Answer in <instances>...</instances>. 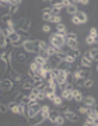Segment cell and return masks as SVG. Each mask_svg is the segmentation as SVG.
Returning <instances> with one entry per match:
<instances>
[{"label":"cell","mask_w":98,"mask_h":126,"mask_svg":"<svg viewBox=\"0 0 98 126\" xmlns=\"http://www.w3.org/2000/svg\"><path fill=\"white\" fill-rule=\"evenodd\" d=\"M30 55L31 53H28L22 46H20V48H14L13 53H11V59L16 60V62H20V63H28Z\"/></svg>","instance_id":"cell-1"},{"label":"cell","mask_w":98,"mask_h":126,"mask_svg":"<svg viewBox=\"0 0 98 126\" xmlns=\"http://www.w3.org/2000/svg\"><path fill=\"white\" fill-rule=\"evenodd\" d=\"M22 48L27 50L28 53H36L39 50V39H25L22 44Z\"/></svg>","instance_id":"cell-2"},{"label":"cell","mask_w":98,"mask_h":126,"mask_svg":"<svg viewBox=\"0 0 98 126\" xmlns=\"http://www.w3.org/2000/svg\"><path fill=\"white\" fill-rule=\"evenodd\" d=\"M49 44L52 46H55V48H58V49H60L65 44H66V38H65V35H60V34H53V35L49 36Z\"/></svg>","instance_id":"cell-3"},{"label":"cell","mask_w":98,"mask_h":126,"mask_svg":"<svg viewBox=\"0 0 98 126\" xmlns=\"http://www.w3.org/2000/svg\"><path fill=\"white\" fill-rule=\"evenodd\" d=\"M31 25H32V18L28 17V16H22V17L18 18L16 28H20V30H24V31H30Z\"/></svg>","instance_id":"cell-4"},{"label":"cell","mask_w":98,"mask_h":126,"mask_svg":"<svg viewBox=\"0 0 98 126\" xmlns=\"http://www.w3.org/2000/svg\"><path fill=\"white\" fill-rule=\"evenodd\" d=\"M14 88V83L10 80L9 77H1L0 79V91L1 93H7Z\"/></svg>","instance_id":"cell-5"},{"label":"cell","mask_w":98,"mask_h":126,"mask_svg":"<svg viewBox=\"0 0 98 126\" xmlns=\"http://www.w3.org/2000/svg\"><path fill=\"white\" fill-rule=\"evenodd\" d=\"M63 115H65V118H66L67 121H70L71 123L80 121V115L77 113V111L74 112L73 109H67V111H65V112H63Z\"/></svg>","instance_id":"cell-6"},{"label":"cell","mask_w":98,"mask_h":126,"mask_svg":"<svg viewBox=\"0 0 98 126\" xmlns=\"http://www.w3.org/2000/svg\"><path fill=\"white\" fill-rule=\"evenodd\" d=\"M73 16L76 17V20L79 21V24H80V25L87 24V21H88V16H87V13H85V11H80V10H77Z\"/></svg>","instance_id":"cell-7"},{"label":"cell","mask_w":98,"mask_h":126,"mask_svg":"<svg viewBox=\"0 0 98 126\" xmlns=\"http://www.w3.org/2000/svg\"><path fill=\"white\" fill-rule=\"evenodd\" d=\"M83 97H84V94H83L80 90H77V88H73V90H71V98H73V102L81 104Z\"/></svg>","instance_id":"cell-8"},{"label":"cell","mask_w":98,"mask_h":126,"mask_svg":"<svg viewBox=\"0 0 98 126\" xmlns=\"http://www.w3.org/2000/svg\"><path fill=\"white\" fill-rule=\"evenodd\" d=\"M90 119L93 121H98V112H97V105L94 107H87V113H85Z\"/></svg>","instance_id":"cell-9"},{"label":"cell","mask_w":98,"mask_h":126,"mask_svg":"<svg viewBox=\"0 0 98 126\" xmlns=\"http://www.w3.org/2000/svg\"><path fill=\"white\" fill-rule=\"evenodd\" d=\"M81 104L85 105V107H94V105H97V101H95V98L93 95H87V97H83Z\"/></svg>","instance_id":"cell-10"},{"label":"cell","mask_w":98,"mask_h":126,"mask_svg":"<svg viewBox=\"0 0 98 126\" xmlns=\"http://www.w3.org/2000/svg\"><path fill=\"white\" fill-rule=\"evenodd\" d=\"M55 81H56V84L66 83V72H65V70H60V72H59V74L55 77Z\"/></svg>","instance_id":"cell-11"},{"label":"cell","mask_w":98,"mask_h":126,"mask_svg":"<svg viewBox=\"0 0 98 126\" xmlns=\"http://www.w3.org/2000/svg\"><path fill=\"white\" fill-rule=\"evenodd\" d=\"M59 113H60V112H59L58 109H52V108H50V109H49V112H48V118H46V119H48L49 122H52V123H53L55 119H56V116H58Z\"/></svg>","instance_id":"cell-12"},{"label":"cell","mask_w":98,"mask_h":126,"mask_svg":"<svg viewBox=\"0 0 98 126\" xmlns=\"http://www.w3.org/2000/svg\"><path fill=\"white\" fill-rule=\"evenodd\" d=\"M20 39H21V38H20V35H18V34H17L16 31L11 32V34H10V35L7 36V41H9L11 45H14V44H16V42H18Z\"/></svg>","instance_id":"cell-13"},{"label":"cell","mask_w":98,"mask_h":126,"mask_svg":"<svg viewBox=\"0 0 98 126\" xmlns=\"http://www.w3.org/2000/svg\"><path fill=\"white\" fill-rule=\"evenodd\" d=\"M97 42H98V38H94V36H91V35H87L84 38V44H85V45L95 46V45H97Z\"/></svg>","instance_id":"cell-14"},{"label":"cell","mask_w":98,"mask_h":126,"mask_svg":"<svg viewBox=\"0 0 98 126\" xmlns=\"http://www.w3.org/2000/svg\"><path fill=\"white\" fill-rule=\"evenodd\" d=\"M66 46L69 49H76L79 46V39H66Z\"/></svg>","instance_id":"cell-15"},{"label":"cell","mask_w":98,"mask_h":126,"mask_svg":"<svg viewBox=\"0 0 98 126\" xmlns=\"http://www.w3.org/2000/svg\"><path fill=\"white\" fill-rule=\"evenodd\" d=\"M56 32H58V34H60V35H66L67 28H66V25L63 24V21H62V23L56 24Z\"/></svg>","instance_id":"cell-16"},{"label":"cell","mask_w":98,"mask_h":126,"mask_svg":"<svg viewBox=\"0 0 98 126\" xmlns=\"http://www.w3.org/2000/svg\"><path fill=\"white\" fill-rule=\"evenodd\" d=\"M65 10H66V13L69 16H73L79 9H77V4H67V6H65Z\"/></svg>","instance_id":"cell-17"},{"label":"cell","mask_w":98,"mask_h":126,"mask_svg":"<svg viewBox=\"0 0 98 126\" xmlns=\"http://www.w3.org/2000/svg\"><path fill=\"white\" fill-rule=\"evenodd\" d=\"M49 23L55 24V25L58 23H62V16H60V14H52L50 18H49Z\"/></svg>","instance_id":"cell-18"},{"label":"cell","mask_w":98,"mask_h":126,"mask_svg":"<svg viewBox=\"0 0 98 126\" xmlns=\"http://www.w3.org/2000/svg\"><path fill=\"white\" fill-rule=\"evenodd\" d=\"M65 122H66V118H65V115H62V113H59L58 116H56V119H55L53 125L62 126V125H65Z\"/></svg>","instance_id":"cell-19"},{"label":"cell","mask_w":98,"mask_h":126,"mask_svg":"<svg viewBox=\"0 0 98 126\" xmlns=\"http://www.w3.org/2000/svg\"><path fill=\"white\" fill-rule=\"evenodd\" d=\"M60 97H62L66 102H69V101H71V99H73V98H71V91L70 90H63L62 94H60Z\"/></svg>","instance_id":"cell-20"},{"label":"cell","mask_w":98,"mask_h":126,"mask_svg":"<svg viewBox=\"0 0 98 126\" xmlns=\"http://www.w3.org/2000/svg\"><path fill=\"white\" fill-rule=\"evenodd\" d=\"M67 55H70V56H73V58L79 59V58H80V55H81V50H80V48H76V49H69V50H67Z\"/></svg>","instance_id":"cell-21"},{"label":"cell","mask_w":98,"mask_h":126,"mask_svg":"<svg viewBox=\"0 0 98 126\" xmlns=\"http://www.w3.org/2000/svg\"><path fill=\"white\" fill-rule=\"evenodd\" d=\"M39 69H41V66H39V64H36L34 60H32V62H30V66H28V70H30V72H32V73H35V74H36Z\"/></svg>","instance_id":"cell-22"},{"label":"cell","mask_w":98,"mask_h":126,"mask_svg":"<svg viewBox=\"0 0 98 126\" xmlns=\"http://www.w3.org/2000/svg\"><path fill=\"white\" fill-rule=\"evenodd\" d=\"M63 102H65V99H63L60 95H55L53 99H52V104H53L55 107H59V105H62Z\"/></svg>","instance_id":"cell-23"},{"label":"cell","mask_w":98,"mask_h":126,"mask_svg":"<svg viewBox=\"0 0 98 126\" xmlns=\"http://www.w3.org/2000/svg\"><path fill=\"white\" fill-rule=\"evenodd\" d=\"M65 38L66 39H79V34L76 31H69V32H66Z\"/></svg>","instance_id":"cell-24"},{"label":"cell","mask_w":98,"mask_h":126,"mask_svg":"<svg viewBox=\"0 0 98 126\" xmlns=\"http://www.w3.org/2000/svg\"><path fill=\"white\" fill-rule=\"evenodd\" d=\"M80 56H83L84 59H87V60H90L91 63H95V62H97V59H94L93 56L90 55V52H88V50H85V52H81V55H80Z\"/></svg>","instance_id":"cell-25"},{"label":"cell","mask_w":98,"mask_h":126,"mask_svg":"<svg viewBox=\"0 0 98 126\" xmlns=\"http://www.w3.org/2000/svg\"><path fill=\"white\" fill-rule=\"evenodd\" d=\"M49 109H50V107H49L48 104H45V105H41V109H39V112L44 115L45 118H48V112H49Z\"/></svg>","instance_id":"cell-26"},{"label":"cell","mask_w":98,"mask_h":126,"mask_svg":"<svg viewBox=\"0 0 98 126\" xmlns=\"http://www.w3.org/2000/svg\"><path fill=\"white\" fill-rule=\"evenodd\" d=\"M93 86H94V79L93 77H88V79H85L84 80V86H83V88H91Z\"/></svg>","instance_id":"cell-27"},{"label":"cell","mask_w":98,"mask_h":126,"mask_svg":"<svg viewBox=\"0 0 98 126\" xmlns=\"http://www.w3.org/2000/svg\"><path fill=\"white\" fill-rule=\"evenodd\" d=\"M0 20H1V23L6 25L10 20H13V16H11V14H3V16H0Z\"/></svg>","instance_id":"cell-28"},{"label":"cell","mask_w":98,"mask_h":126,"mask_svg":"<svg viewBox=\"0 0 98 126\" xmlns=\"http://www.w3.org/2000/svg\"><path fill=\"white\" fill-rule=\"evenodd\" d=\"M80 64L81 66H85V67H93L94 63H91L90 60H87V59H84L83 56H80Z\"/></svg>","instance_id":"cell-29"},{"label":"cell","mask_w":98,"mask_h":126,"mask_svg":"<svg viewBox=\"0 0 98 126\" xmlns=\"http://www.w3.org/2000/svg\"><path fill=\"white\" fill-rule=\"evenodd\" d=\"M84 80H85V79H80V77H79V79L74 80L73 86H76L77 88H83V86H84Z\"/></svg>","instance_id":"cell-30"},{"label":"cell","mask_w":98,"mask_h":126,"mask_svg":"<svg viewBox=\"0 0 98 126\" xmlns=\"http://www.w3.org/2000/svg\"><path fill=\"white\" fill-rule=\"evenodd\" d=\"M36 55L41 56L42 59H45V60H48V58H49V53L46 52V49H39L38 52H36Z\"/></svg>","instance_id":"cell-31"},{"label":"cell","mask_w":98,"mask_h":126,"mask_svg":"<svg viewBox=\"0 0 98 126\" xmlns=\"http://www.w3.org/2000/svg\"><path fill=\"white\" fill-rule=\"evenodd\" d=\"M56 67H58L59 70H65V72H66L67 67H69V63H66L65 60H60V62L58 63V66H56Z\"/></svg>","instance_id":"cell-32"},{"label":"cell","mask_w":98,"mask_h":126,"mask_svg":"<svg viewBox=\"0 0 98 126\" xmlns=\"http://www.w3.org/2000/svg\"><path fill=\"white\" fill-rule=\"evenodd\" d=\"M22 98H24V94H22V91H18V93H16V94H14L13 101H16V102H21Z\"/></svg>","instance_id":"cell-33"},{"label":"cell","mask_w":98,"mask_h":126,"mask_svg":"<svg viewBox=\"0 0 98 126\" xmlns=\"http://www.w3.org/2000/svg\"><path fill=\"white\" fill-rule=\"evenodd\" d=\"M63 60H65L66 63H69V64H73V63H76V60H77V59L66 53V56H65V59H63Z\"/></svg>","instance_id":"cell-34"},{"label":"cell","mask_w":98,"mask_h":126,"mask_svg":"<svg viewBox=\"0 0 98 126\" xmlns=\"http://www.w3.org/2000/svg\"><path fill=\"white\" fill-rule=\"evenodd\" d=\"M74 80H76V79H74V74L70 73V72H66V83H71V84H73Z\"/></svg>","instance_id":"cell-35"},{"label":"cell","mask_w":98,"mask_h":126,"mask_svg":"<svg viewBox=\"0 0 98 126\" xmlns=\"http://www.w3.org/2000/svg\"><path fill=\"white\" fill-rule=\"evenodd\" d=\"M7 42H9V41H7V36H4L3 34H0V49H3Z\"/></svg>","instance_id":"cell-36"},{"label":"cell","mask_w":98,"mask_h":126,"mask_svg":"<svg viewBox=\"0 0 98 126\" xmlns=\"http://www.w3.org/2000/svg\"><path fill=\"white\" fill-rule=\"evenodd\" d=\"M52 31V28L49 24H44L42 27H41V32H44V34H49V32Z\"/></svg>","instance_id":"cell-37"},{"label":"cell","mask_w":98,"mask_h":126,"mask_svg":"<svg viewBox=\"0 0 98 126\" xmlns=\"http://www.w3.org/2000/svg\"><path fill=\"white\" fill-rule=\"evenodd\" d=\"M52 14H60V10H63V6H50Z\"/></svg>","instance_id":"cell-38"},{"label":"cell","mask_w":98,"mask_h":126,"mask_svg":"<svg viewBox=\"0 0 98 126\" xmlns=\"http://www.w3.org/2000/svg\"><path fill=\"white\" fill-rule=\"evenodd\" d=\"M50 16H52V14L48 13V11H42V16H41V18L44 20L45 23H49V18H50Z\"/></svg>","instance_id":"cell-39"},{"label":"cell","mask_w":98,"mask_h":126,"mask_svg":"<svg viewBox=\"0 0 98 126\" xmlns=\"http://www.w3.org/2000/svg\"><path fill=\"white\" fill-rule=\"evenodd\" d=\"M35 55H36V53H35ZM34 62H35L36 64H39V66H42V64H44V63L46 62V60H45V59H42L41 56H38V55H36L35 58H34Z\"/></svg>","instance_id":"cell-40"},{"label":"cell","mask_w":98,"mask_h":126,"mask_svg":"<svg viewBox=\"0 0 98 126\" xmlns=\"http://www.w3.org/2000/svg\"><path fill=\"white\" fill-rule=\"evenodd\" d=\"M88 52H90V55H91L94 59H97V60H98V58H97V56H98V49L95 48V46H93V48L88 50Z\"/></svg>","instance_id":"cell-41"},{"label":"cell","mask_w":98,"mask_h":126,"mask_svg":"<svg viewBox=\"0 0 98 126\" xmlns=\"http://www.w3.org/2000/svg\"><path fill=\"white\" fill-rule=\"evenodd\" d=\"M88 35L94 36V38H98V31H97V27H91L90 28V34Z\"/></svg>","instance_id":"cell-42"},{"label":"cell","mask_w":98,"mask_h":126,"mask_svg":"<svg viewBox=\"0 0 98 126\" xmlns=\"http://www.w3.org/2000/svg\"><path fill=\"white\" fill-rule=\"evenodd\" d=\"M9 112V108H7V104H0V113H7Z\"/></svg>","instance_id":"cell-43"},{"label":"cell","mask_w":98,"mask_h":126,"mask_svg":"<svg viewBox=\"0 0 98 126\" xmlns=\"http://www.w3.org/2000/svg\"><path fill=\"white\" fill-rule=\"evenodd\" d=\"M49 46V44L46 42V41H44V39H39V49H46Z\"/></svg>","instance_id":"cell-44"},{"label":"cell","mask_w":98,"mask_h":126,"mask_svg":"<svg viewBox=\"0 0 98 126\" xmlns=\"http://www.w3.org/2000/svg\"><path fill=\"white\" fill-rule=\"evenodd\" d=\"M50 6H63L62 0H52V1H50Z\"/></svg>","instance_id":"cell-45"},{"label":"cell","mask_w":98,"mask_h":126,"mask_svg":"<svg viewBox=\"0 0 98 126\" xmlns=\"http://www.w3.org/2000/svg\"><path fill=\"white\" fill-rule=\"evenodd\" d=\"M10 3H11V4H17V6H21L22 4V1H24V0H9Z\"/></svg>","instance_id":"cell-46"},{"label":"cell","mask_w":98,"mask_h":126,"mask_svg":"<svg viewBox=\"0 0 98 126\" xmlns=\"http://www.w3.org/2000/svg\"><path fill=\"white\" fill-rule=\"evenodd\" d=\"M48 1H49V3H50V1H52V0H48Z\"/></svg>","instance_id":"cell-47"},{"label":"cell","mask_w":98,"mask_h":126,"mask_svg":"<svg viewBox=\"0 0 98 126\" xmlns=\"http://www.w3.org/2000/svg\"><path fill=\"white\" fill-rule=\"evenodd\" d=\"M0 34H1V28H0Z\"/></svg>","instance_id":"cell-48"},{"label":"cell","mask_w":98,"mask_h":126,"mask_svg":"<svg viewBox=\"0 0 98 126\" xmlns=\"http://www.w3.org/2000/svg\"><path fill=\"white\" fill-rule=\"evenodd\" d=\"M0 94H1V91H0Z\"/></svg>","instance_id":"cell-49"},{"label":"cell","mask_w":98,"mask_h":126,"mask_svg":"<svg viewBox=\"0 0 98 126\" xmlns=\"http://www.w3.org/2000/svg\"><path fill=\"white\" fill-rule=\"evenodd\" d=\"M0 104H1V101H0Z\"/></svg>","instance_id":"cell-50"}]
</instances>
